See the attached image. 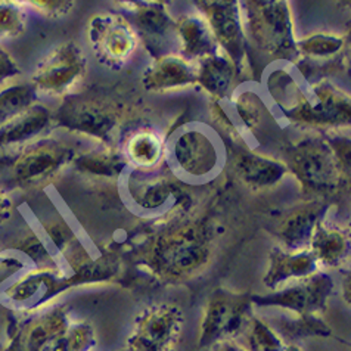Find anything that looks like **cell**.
Segmentation results:
<instances>
[{"label":"cell","mask_w":351,"mask_h":351,"mask_svg":"<svg viewBox=\"0 0 351 351\" xmlns=\"http://www.w3.org/2000/svg\"><path fill=\"white\" fill-rule=\"evenodd\" d=\"M334 279L328 273L317 271L297 284L276 289L266 295H251V303L265 307H280L295 316L322 315L328 307V300L334 294Z\"/></svg>","instance_id":"cell-9"},{"label":"cell","mask_w":351,"mask_h":351,"mask_svg":"<svg viewBox=\"0 0 351 351\" xmlns=\"http://www.w3.org/2000/svg\"><path fill=\"white\" fill-rule=\"evenodd\" d=\"M247 326L251 351H303L300 346L285 339L273 325L260 317H251Z\"/></svg>","instance_id":"cell-29"},{"label":"cell","mask_w":351,"mask_h":351,"mask_svg":"<svg viewBox=\"0 0 351 351\" xmlns=\"http://www.w3.org/2000/svg\"><path fill=\"white\" fill-rule=\"evenodd\" d=\"M129 189L132 198L145 210L164 207L174 197V183L164 178H145L143 174L130 176Z\"/></svg>","instance_id":"cell-25"},{"label":"cell","mask_w":351,"mask_h":351,"mask_svg":"<svg viewBox=\"0 0 351 351\" xmlns=\"http://www.w3.org/2000/svg\"><path fill=\"white\" fill-rule=\"evenodd\" d=\"M24 5L32 6L33 11L49 19H60L66 16L74 9V2L70 0H33Z\"/></svg>","instance_id":"cell-37"},{"label":"cell","mask_w":351,"mask_h":351,"mask_svg":"<svg viewBox=\"0 0 351 351\" xmlns=\"http://www.w3.org/2000/svg\"><path fill=\"white\" fill-rule=\"evenodd\" d=\"M70 288L68 276L58 270V267H36L11 282L3 289V297L14 304L33 303L25 311H36Z\"/></svg>","instance_id":"cell-14"},{"label":"cell","mask_w":351,"mask_h":351,"mask_svg":"<svg viewBox=\"0 0 351 351\" xmlns=\"http://www.w3.org/2000/svg\"><path fill=\"white\" fill-rule=\"evenodd\" d=\"M24 267V263L21 258L15 256H3L0 257V284L9 280L18 275L21 269Z\"/></svg>","instance_id":"cell-39"},{"label":"cell","mask_w":351,"mask_h":351,"mask_svg":"<svg viewBox=\"0 0 351 351\" xmlns=\"http://www.w3.org/2000/svg\"><path fill=\"white\" fill-rule=\"evenodd\" d=\"M87 38L95 56L108 66H121L138 47V34L132 23L120 15L99 14L90 18Z\"/></svg>","instance_id":"cell-10"},{"label":"cell","mask_w":351,"mask_h":351,"mask_svg":"<svg viewBox=\"0 0 351 351\" xmlns=\"http://www.w3.org/2000/svg\"><path fill=\"white\" fill-rule=\"evenodd\" d=\"M45 232L53 247L68 257L75 251V235L64 220H52L45 224Z\"/></svg>","instance_id":"cell-35"},{"label":"cell","mask_w":351,"mask_h":351,"mask_svg":"<svg viewBox=\"0 0 351 351\" xmlns=\"http://www.w3.org/2000/svg\"><path fill=\"white\" fill-rule=\"evenodd\" d=\"M52 123L58 128L90 136L101 142H110L117 129L115 114L106 110L105 105L75 96L66 97L52 114Z\"/></svg>","instance_id":"cell-13"},{"label":"cell","mask_w":351,"mask_h":351,"mask_svg":"<svg viewBox=\"0 0 351 351\" xmlns=\"http://www.w3.org/2000/svg\"><path fill=\"white\" fill-rule=\"evenodd\" d=\"M18 324L5 351H51L52 346L71 325L62 306L40 308Z\"/></svg>","instance_id":"cell-12"},{"label":"cell","mask_w":351,"mask_h":351,"mask_svg":"<svg viewBox=\"0 0 351 351\" xmlns=\"http://www.w3.org/2000/svg\"><path fill=\"white\" fill-rule=\"evenodd\" d=\"M36 101L37 93L30 83H9L0 87V129L30 110Z\"/></svg>","instance_id":"cell-26"},{"label":"cell","mask_w":351,"mask_h":351,"mask_svg":"<svg viewBox=\"0 0 351 351\" xmlns=\"http://www.w3.org/2000/svg\"><path fill=\"white\" fill-rule=\"evenodd\" d=\"M184 325L183 310L173 303L146 308L134 324L128 348L136 351H171L179 343Z\"/></svg>","instance_id":"cell-8"},{"label":"cell","mask_w":351,"mask_h":351,"mask_svg":"<svg viewBox=\"0 0 351 351\" xmlns=\"http://www.w3.org/2000/svg\"><path fill=\"white\" fill-rule=\"evenodd\" d=\"M51 125L52 111L42 104H36L0 129V151L18 149L27 143L40 139V136Z\"/></svg>","instance_id":"cell-19"},{"label":"cell","mask_w":351,"mask_h":351,"mask_svg":"<svg viewBox=\"0 0 351 351\" xmlns=\"http://www.w3.org/2000/svg\"><path fill=\"white\" fill-rule=\"evenodd\" d=\"M308 250L313 252L319 266L335 267L346 260L350 252L348 233L329 226L322 219L313 230L308 242Z\"/></svg>","instance_id":"cell-22"},{"label":"cell","mask_w":351,"mask_h":351,"mask_svg":"<svg viewBox=\"0 0 351 351\" xmlns=\"http://www.w3.org/2000/svg\"><path fill=\"white\" fill-rule=\"evenodd\" d=\"M235 167L241 179L252 188H270L288 173L287 164L258 154L242 152L237 157Z\"/></svg>","instance_id":"cell-23"},{"label":"cell","mask_w":351,"mask_h":351,"mask_svg":"<svg viewBox=\"0 0 351 351\" xmlns=\"http://www.w3.org/2000/svg\"><path fill=\"white\" fill-rule=\"evenodd\" d=\"M14 213V201L9 195V191L0 183V226L8 223Z\"/></svg>","instance_id":"cell-40"},{"label":"cell","mask_w":351,"mask_h":351,"mask_svg":"<svg viewBox=\"0 0 351 351\" xmlns=\"http://www.w3.org/2000/svg\"><path fill=\"white\" fill-rule=\"evenodd\" d=\"M245 24L254 43L270 56L294 60L298 56L291 8L282 0L247 2Z\"/></svg>","instance_id":"cell-4"},{"label":"cell","mask_w":351,"mask_h":351,"mask_svg":"<svg viewBox=\"0 0 351 351\" xmlns=\"http://www.w3.org/2000/svg\"><path fill=\"white\" fill-rule=\"evenodd\" d=\"M213 257V232L206 221H195L162 232L141 251L139 260L164 282H183L206 270Z\"/></svg>","instance_id":"cell-1"},{"label":"cell","mask_w":351,"mask_h":351,"mask_svg":"<svg viewBox=\"0 0 351 351\" xmlns=\"http://www.w3.org/2000/svg\"><path fill=\"white\" fill-rule=\"evenodd\" d=\"M0 257H2V254H0Z\"/></svg>","instance_id":"cell-44"},{"label":"cell","mask_w":351,"mask_h":351,"mask_svg":"<svg viewBox=\"0 0 351 351\" xmlns=\"http://www.w3.org/2000/svg\"><path fill=\"white\" fill-rule=\"evenodd\" d=\"M197 83V66L176 53L157 56L143 75V86L151 92H165Z\"/></svg>","instance_id":"cell-18"},{"label":"cell","mask_w":351,"mask_h":351,"mask_svg":"<svg viewBox=\"0 0 351 351\" xmlns=\"http://www.w3.org/2000/svg\"><path fill=\"white\" fill-rule=\"evenodd\" d=\"M216 351H251V350L237 343L235 339H228V341H223V343H219L216 346Z\"/></svg>","instance_id":"cell-41"},{"label":"cell","mask_w":351,"mask_h":351,"mask_svg":"<svg viewBox=\"0 0 351 351\" xmlns=\"http://www.w3.org/2000/svg\"><path fill=\"white\" fill-rule=\"evenodd\" d=\"M171 157L178 169L184 174L192 178H204L216 170L219 151L206 132L188 129L173 142Z\"/></svg>","instance_id":"cell-15"},{"label":"cell","mask_w":351,"mask_h":351,"mask_svg":"<svg viewBox=\"0 0 351 351\" xmlns=\"http://www.w3.org/2000/svg\"><path fill=\"white\" fill-rule=\"evenodd\" d=\"M320 266L308 248L285 251L273 248L269 254V267L263 276V284L269 289H279L291 280H303L320 271Z\"/></svg>","instance_id":"cell-17"},{"label":"cell","mask_w":351,"mask_h":351,"mask_svg":"<svg viewBox=\"0 0 351 351\" xmlns=\"http://www.w3.org/2000/svg\"><path fill=\"white\" fill-rule=\"evenodd\" d=\"M176 40L180 45V56L191 62L219 49L206 18L198 14L184 15L176 21Z\"/></svg>","instance_id":"cell-20"},{"label":"cell","mask_w":351,"mask_h":351,"mask_svg":"<svg viewBox=\"0 0 351 351\" xmlns=\"http://www.w3.org/2000/svg\"><path fill=\"white\" fill-rule=\"evenodd\" d=\"M21 74L14 56L0 47V87L12 83Z\"/></svg>","instance_id":"cell-38"},{"label":"cell","mask_w":351,"mask_h":351,"mask_svg":"<svg viewBox=\"0 0 351 351\" xmlns=\"http://www.w3.org/2000/svg\"><path fill=\"white\" fill-rule=\"evenodd\" d=\"M75 151L60 139L40 138L0 158V183L9 191L40 189L73 162Z\"/></svg>","instance_id":"cell-3"},{"label":"cell","mask_w":351,"mask_h":351,"mask_svg":"<svg viewBox=\"0 0 351 351\" xmlns=\"http://www.w3.org/2000/svg\"><path fill=\"white\" fill-rule=\"evenodd\" d=\"M344 300L350 304V278L344 279Z\"/></svg>","instance_id":"cell-42"},{"label":"cell","mask_w":351,"mask_h":351,"mask_svg":"<svg viewBox=\"0 0 351 351\" xmlns=\"http://www.w3.org/2000/svg\"><path fill=\"white\" fill-rule=\"evenodd\" d=\"M84 75L86 58L83 51L74 42H62L37 64L30 84L36 93L64 96L70 93Z\"/></svg>","instance_id":"cell-7"},{"label":"cell","mask_w":351,"mask_h":351,"mask_svg":"<svg viewBox=\"0 0 351 351\" xmlns=\"http://www.w3.org/2000/svg\"><path fill=\"white\" fill-rule=\"evenodd\" d=\"M251 306V295L248 294L223 288L214 289L204 308L198 348H208L237 337L248 325Z\"/></svg>","instance_id":"cell-6"},{"label":"cell","mask_w":351,"mask_h":351,"mask_svg":"<svg viewBox=\"0 0 351 351\" xmlns=\"http://www.w3.org/2000/svg\"><path fill=\"white\" fill-rule=\"evenodd\" d=\"M238 112L242 121L252 130L258 129L263 121H266V106L261 104L260 97L254 93H242L238 99Z\"/></svg>","instance_id":"cell-36"},{"label":"cell","mask_w":351,"mask_h":351,"mask_svg":"<svg viewBox=\"0 0 351 351\" xmlns=\"http://www.w3.org/2000/svg\"><path fill=\"white\" fill-rule=\"evenodd\" d=\"M96 346L95 329L87 322L71 324L52 346L51 351H92Z\"/></svg>","instance_id":"cell-34"},{"label":"cell","mask_w":351,"mask_h":351,"mask_svg":"<svg viewBox=\"0 0 351 351\" xmlns=\"http://www.w3.org/2000/svg\"><path fill=\"white\" fill-rule=\"evenodd\" d=\"M273 99L295 123L316 128H343L350 124V97L332 83L319 82L311 87V99L300 84L285 71L269 77Z\"/></svg>","instance_id":"cell-2"},{"label":"cell","mask_w":351,"mask_h":351,"mask_svg":"<svg viewBox=\"0 0 351 351\" xmlns=\"http://www.w3.org/2000/svg\"><path fill=\"white\" fill-rule=\"evenodd\" d=\"M123 351H136V350H132V348H125V350H123Z\"/></svg>","instance_id":"cell-43"},{"label":"cell","mask_w":351,"mask_h":351,"mask_svg":"<svg viewBox=\"0 0 351 351\" xmlns=\"http://www.w3.org/2000/svg\"><path fill=\"white\" fill-rule=\"evenodd\" d=\"M71 164L77 171L84 174L99 176V178H117L124 171L128 160H125L124 155L110 149L75 155Z\"/></svg>","instance_id":"cell-27"},{"label":"cell","mask_w":351,"mask_h":351,"mask_svg":"<svg viewBox=\"0 0 351 351\" xmlns=\"http://www.w3.org/2000/svg\"><path fill=\"white\" fill-rule=\"evenodd\" d=\"M8 250L18 251L21 254L27 256L30 260H33L37 269H45V267H56L55 258L49 252L46 243L42 241V238L37 235L33 230H27L21 235L12 239L11 245Z\"/></svg>","instance_id":"cell-32"},{"label":"cell","mask_w":351,"mask_h":351,"mask_svg":"<svg viewBox=\"0 0 351 351\" xmlns=\"http://www.w3.org/2000/svg\"><path fill=\"white\" fill-rule=\"evenodd\" d=\"M237 68L230 58L219 47L217 51L204 56L197 66V83L210 95L221 97L232 86Z\"/></svg>","instance_id":"cell-24"},{"label":"cell","mask_w":351,"mask_h":351,"mask_svg":"<svg viewBox=\"0 0 351 351\" xmlns=\"http://www.w3.org/2000/svg\"><path fill=\"white\" fill-rule=\"evenodd\" d=\"M346 46V38L337 34L316 33L307 36L297 42L298 56L303 55L311 60H322V58H332L338 55Z\"/></svg>","instance_id":"cell-31"},{"label":"cell","mask_w":351,"mask_h":351,"mask_svg":"<svg viewBox=\"0 0 351 351\" xmlns=\"http://www.w3.org/2000/svg\"><path fill=\"white\" fill-rule=\"evenodd\" d=\"M199 11L213 33L214 40L221 51L226 53L238 71L245 68L247 49L245 32L241 16V8L238 2H197Z\"/></svg>","instance_id":"cell-11"},{"label":"cell","mask_w":351,"mask_h":351,"mask_svg":"<svg viewBox=\"0 0 351 351\" xmlns=\"http://www.w3.org/2000/svg\"><path fill=\"white\" fill-rule=\"evenodd\" d=\"M27 28L24 3L0 0V43L21 37Z\"/></svg>","instance_id":"cell-33"},{"label":"cell","mask_w":351,"mask_h":351,"mask_svg":"<svg viewBox=\"0 0 351 351\" xmlns=\"http://www.w3.org/2000/svg\"><path fill=\"white\" fill-rule=\"evenodd\" d=\"M136 34L142 36L145 45L157 56L165 49L169 40L176 37V21L162 2H132L128 3Z\"/></svg>","instance_id":"cell-16"},{"label":"cell","mask_w":351,"mask_h":351,"mask_svg":"<svg viewBox=\"0 0 351 351\" xmlns=\"http://www.w3.org/2000/svg\"><path fill=\"white\" fill-rule=\"evenodd\" d=\"M162 154L161 138L154 132L142 130L134 133L125 143V160L142 169L152 167Z\"/></svg>","instance_id":"cell-28"},{"label":"cell","mask_w":351,"mask_h":351,"mask_svg":"<svg viewBox=\"0 0 351 351\" xmlns=\"http://www.w3.org/2000/svg\"><path fill=\"white\" fill-rule=\"evenodd\" d=\"M343 164L346 162L332 145L311 138L301 141L289 151L287 167L297 176L304 191L326 193L339 184Z\"/></svg>","instance_id":"cell-5"},{"label":"cell","mask_w":351,"mask_h":351,"mask_svg":"<svg viewBox=\"0 0 351 351\" xmlns=\"http://www.w3.org/2000/svg\"><path fill=\"white\" fill-rule=\"evenodd\" d=\"M324 213L325 207L319 202L301 207L282 220L276 229V235L285 243L288 251L304 250L313 235L316 224L324 219Z\"/></svg>","instance_id":"cell-21"},{"label":"cell","mask_w":351,"mask_h":351,"mask_svg":"<svg viewBox=\"0 0 351 351\" xmlns=\"http://www.w3.org/2000/svg\"><path fill=\"white\" fill-rule=\"evenodd\" d=\"M278 332L288 341L322 337L326 338L332 335V330L326 322L319 315L295 316L292 319H284L278 322V326H273Z\"/></svg>","instance_id":"cell-30"}]
</instances>
